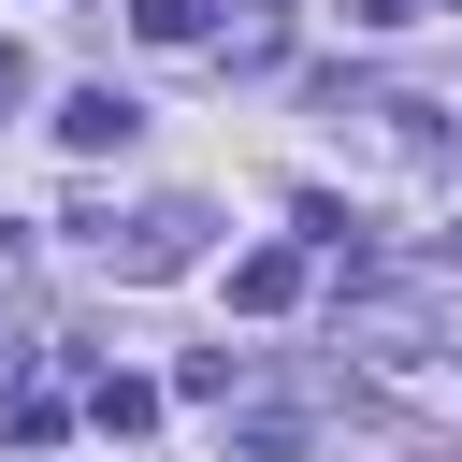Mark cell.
I'll use <instances>...</instances> for the list:
<instances>
[{
  "instance_id": "1",
  "label": "cell",
  "mask_w": 462,
  "mask_h": 462,
  "mask_svg": "<svg viewBox=\"0 0 462 462\" xmlns=\"http://www.w3.org/2000/svg\"><path fill=\"white\" fill-rule=\"evenodd\" d=\"M101 245H116V231H101ZM188 245H202V217H188V202H159V217H130L116 274H188Z\"/></svg>"
},
{
  "instance_id": "2",
  "label": "cell",
  "mask_w": 462,
  "mask_h": 462,
  "mask_svg": "<svg viewBox=\"0 0 462 462\" xmlns=\"http://www.w3.org/2000/svg\"><path fill=\"white\" fill-rule=\"evenodd\" d=\"M58 144H72V159L130 144V101H116V87H72V101H58Z\"/></svg>"
},
{
  "instance_id": "3",
  "label": "cell",
  "mask_w": 462,
  "mask_h": 462,
  "mask_svg": "<svg viewBox=\"0 0 462 462\" xmlns=\"http://www.w3.org/2000/svg\"><path fill=\"white\" fill-rule=\"evenodd\" d=\"M231 303H245V318H274V303H303V260H289V245H260V260H231Z\"/></svg>"
},
{
  "instance_id": "4",
  "label": "cell",
  "mask_w": 462,
  "mask_h": 462,
  "mask_svg": "<svg viewBox=\"0 0 462 462\" xmlns=\"http://www.w3.org/2000/svg\"><path fill=\"white\" fill-rule=\"evenodd\" d=\"M130 29L144 43H202V0H130Z\"/></svg>"
},
{
  "instance_id": "5",
  "label": "cell",
  "mask_w": 462,
  "mask_h": 462,
  "mask_svg": "<svg viewBox=\"0 0 462 462\" xmlns=\"http://www.w3.org/2000/svg\"><path fill=\"white\" fill-rule=\"evenodd\" d=\"M14 101H29V58H14V43H0V116H14Z\"/></svg>"
},
{
  "instance_id": "6",
  "label": "cell",
  "mask_w": 462,
  "mask_h": 462,
  "mask_svg": "<svg viewBox=\"0 0 462 462\" xmlns=\"http://www.w3.org/2000/svg\"><path fill=\"white\" fill-rule=\"evenodd\" d=\"M361 14H375V29H404V14H433V0H361Z\"/></svg>"
}]
</instances>
